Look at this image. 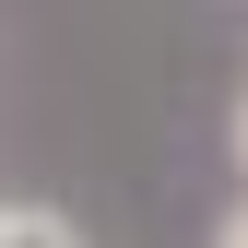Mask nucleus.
Segmentation results:
<instances>
[{
  "mask_svg": "<svg viewBox=\"0 0 248 248\" xmlns=\"http://www.w3.org/2000/svg\"><path fill=\"white\" fill-rule=\"evenodd\" d=\"M213 248H248V201H236V213H225V225H213Z\"/></svg>",
  "mask_w": 248,
  "mask_h": 248,
  "instance_id": "f03ea898",
  "label": "nucleus"
},
{
  "mask_svg": "<svg viewBox=\"0 0 248 248\" xmlns=\"http://www.w3.org/2000/svg\"><path fill=\"white\" fill-rule=\"evenodd\" d=\"M225 130H236V166H248V95H236V118H225Z\"/></svg>",
  "mask_w": 248,
  "mask_h": 248,
  "instance_id": "7ed1b4c3",
  "label": "nucleus"
},
{
  "mask_svg": "<svg viewBox=\"0 0 248 248\" xmlns=\"http://www.w3.org/2000/svg\"><path fill=\"white\" fill-rule=\"evenodd\" d=\"M0 248H83L71 213H36V201H0Z\"/></svg>",
  "mask_w": 248,
  "mask_h": 248,
  "instance_id": "f257e3e1",
  "label": "nucleus"
}]
</instances>
